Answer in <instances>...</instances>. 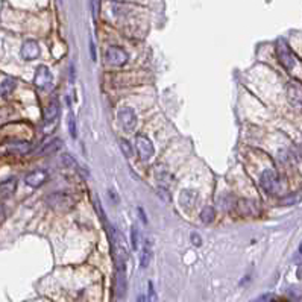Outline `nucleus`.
Listing matches in <instances>:
<instances>
[{"label":"nucleus","instance_id":"nucleus-1","mask_svg":"<svg viewBox=\"0 0 302 302\" xmlns=\"http://www.w3.org/2000/svg\"><path fill=\"white\" fill-rule=\"evenodd\" d=\"M260 185H261L263 190L266 192V193H269V195L277 193L278 188H280L278 173L274 169H266V170L261 173V176H260Z\"/></svg>","mask_w":302,"mask_h":302},{"label":"nucleus","instance_id":"nucleus-2","mask_svg":"<svg viewBox=\"0 0 302 302\" xmlns=\"http://www.w3.org/2000/svg\"><path fill=\"white\" fill-rule=\"evenodd\" d=\"M277 56H278V61L281 62V65L287 70H292L296 64L295 56H293L289 44L284 40H278V43H277Z\"/></svg>","mask_w":302,"mask_h":302},{"label":"nucleus","instance_id":"nucleus-3","mask_svg":"<svg viewBox=\"0 0 302 302\" xmlns=\"http://www.w3.org/2000/svg\"><path fill=\"white\" fill-rule=\"evenodd\" d=\"M119 122L126 132H134L138 125V117L132 108H122L119 111Z\"/></svg>","mask_w":302,"mask_h":302},{"label":"nucleus","instance_id":"nucleus-4","mask_svg":"<svg viewBox=\"0 0 302 302\" xmlns=\"http://www.w3.org/2000/svg\"><path fill=\"white\" fill-rule=\"evenodd\" d=\"M53 82V76H52V71L46 67V65H40L35 71V76H33V84L35 87H38L41 90L50 88Z\"/></svg>","mask_w":302,"mask_h":302},{"label":"nucleus","instance_id":"nucleus-5","mask_svg":"<svg viewBox=\"0 0 302 302\" xmlns=\"http://www.w3.org/2000/svg\"><path fill=\"white\" fill-rule=\"evenodd\" d=\"M135 147H137V152L141 161H147L152 158L154 155V144L150 141L146 135H138L137 141H135Z\"/></svg>","mask_w":302,"mask_h":302},{"label":"nucleus","instance_id":"nucleus-6","mask_svg":"<svg viewBox=\"0 0 302 302\" xmlns=\"http://www.w3.org/2000/svg\"><path fill=\"white\" fill-rule=\"evenodd\" d=\"M105 56H106V62H108V64L116 65V67H122V65H125L126 61H128V53H126L122 47H119V46H111V47H108Z\"/></svg>","mask_w":302,"mask_h":302},{"label":"nucleus","instance_id":"nucleus-7","mask_svg":"<svg viewBox=\"0 0 302 302\" xmlns=\"http://www.w3.org/2000/svg\"><path fill=\"white\" fill-rule=\"evenodd\" d=\"M47 205L56 211H67L73 205V201L65 193H53L47 198Z\"/></svg>","mask_w":302,"mask_h":302},{"label":"nucleus","instance_id":"nucleus-8","mask_svg":"<svg viewBox=\"0 0 302 302\" xmlns=\"http://www.w3.org/2000/svg\"><path fill=\"white\" fill-rule=\"evenodd\" d=\"M287 97L293 106L302 109V84L292 81L287 84Z\"/></svg>","mask_w":302,"mask_h":302},{"label":"nucleus","instance_id":"nucleus-9","mask_svg":"<svg viewBox=\"0 0 302 302\" xmlns=\"http://www.w3.org/2000/svg\"><path fill=\"white\" fill-rule=\"evenodd\" d=\"M198 192L196 190H190V188H187V190H182L181 195H179V204L182 208L185 210H192L196 207L198 204Z\"/></svg>","mask_w":302,"mask_h":302},{"label":"nucleus","instance_id":"nucleus-10","mask_svg":"<svg viewBox=\"0 0 302 302\" xmlns=\"http://www.w3.org/2000/svg\"><path fill=\"white\" fill-rule=\"evenodd\" d=\"M21 56L26 61H32L35 58H38L40 56V46L36 44L33 40L24 41L23 46H21Z\"/></svg>","mask_w":302,"mask_h":302},{"label":"nucleus","instance_id":"nucleus-11","mask_svg":"<svg viewBox=\"0 0 302 302\" xmlns=\"http://www.w3.org/2000/svg\"><path fill=\"white\" fill-rule=\"evenodd\" d=\"M116 293L120 298H125L126 295V266L116 268Z\"/></svg>","mask_w":302,"mask_h":302},{"label":"nucleus","instance_id":"nucleus-12","mask_svg":"<svg viewBox=\"0 0 302 302\" xmlns=\"http://www.w3.org/2000/svg\"><path fill=\"white\" fill-rule=\"evenodd\" d=\"M46 179H47L46 172H43V170H33V172H30V173L26 175L24 182H26L29 187H40Z\"/></svg>","mask_w":302,"mask_h":302},{"label":"nucleus","instance_id":"nucleus-13","mask_svg":"<svg viewBox=\"0 0 302 302\" xmlns=\"http://www.w3.org/2000/svg\"><path fill=\"white\" fill-rule=\"evenodd\" d=\"M15 188H17V179L14 176L5 179L2 182V185H0V195H2V199L5 201V199L11 198L15 192Z\"/></svg>","mask_w":302,"mask_h":302},{"label":"nucleus","instance_id":"nucleus-14","mask_svg":"<svg viewBox=\"0 0 302 302\" xmlns=\"http://www.w3.org/2000/svg\"><path fill=\"white\" fill-rule=\"evenodd\" d=\"M237 208H239V213L243 214V216H254V214L258 213V207H257L252 201H249V199H242V201H239Z\"/></svg>","mask_w":302,"mask_h":302},{"label":"nucleus","instance_id":"nucleus-15","mask_svg":"<svg viewBox=\"0 0 302 302\" xmlns=\"http://www.w3.org/2000/svg\"><path fill=\"white\" fill-rule=\"evenodd\" d=\"M59 116V105H58V102H50V105L46 108V111H44V122L46 123H50V122H53L56 117Z\"/></svg>","mask_w":302,"mask_h":302},{"label":"nucleus","instance_id":"nucleus-16","mask_svg":"<svg viewBox=\"0 0 302 302\" xmlns=\"http://www.w3.org/2000/svg\"><path fill=\"white\" fill-rule=\"evenodd\" d=\"M150 258H152V245L147 240L146 245H144V249L141 252V258H140V268L141 269H146L150 263Z\"/></svg>","mask_w":302,"mask_h":302},{"label":"nucleus","instance_id":"nucleus-17","mask_svg":"<svg viewBox=\"0 0 302 302\" xmlns=\"http://www.w3.org/2000/svg\"><path fill=\"white\" fill-rule=\"evenodd\" d=\"M15 85H17V81L14 79V78H5L3 79V82H2V97H6L8 94H11L12 91H14V88H15Z\"/></svg>","mask_w":302,"mask_h":302},{"label":"nucleus","instance_id":"nucleus-18","mask_svg":"<svg viewBox=\"0 0 302 302\" xmlns=\"http://www.w3.org/2000/svg\"><path fill=\"white\" fill-rule=\"evenodd\" d=\"M62 146V141L61 140H53L52 143H49V144H46L40 152H38V155H47V154H53V152H56V150L59 149Z\"/></svg>","mask_w":302,"mask_h":302},{"label":"nucleus","instance_id":"nucleus-19","mask_svg":"<svg viewBox=\"0 0 302 302\" xmlns=\"http://www.w3.org/2000/svg\"><path fill=\"white\" fill-rule=\"evenodd\" d=\"M216 217V211L211 208V207H205L202 211H201V220L204 223H211Z\"/></svg>","mask_w":302,"mask_h":302},{"label":"nucleus","instance_id":"nucleus-20","mask_svg":"<svg viewBox=\"0 0 302 302\" xmlns=\"http://www.w3.org/2000/svg\"><path fill=\"white\" fill-rule=\"evenodd\" d=\"M68 132H70L71 138H76L78 131H76V120H74L73 112H70V114H68Z\"/></svg>","mask_w":302,"mask_h":302},{"label":"nucleus","instance_id":"nucleus-21","mask_svg":"<svg viewBox=\"0 0 302 302\" xmlns=\"http://www.w3.org/2000/svg\"><path fill=\"white\" fill-rule=\"evenodd\" d=\"M138 236H140L138 228H137V225H134L131 228V242H132V249L134 251L138 249Z\"/></svg>","mask_w":302,"mask_h":302},{"label":"nucleus","instance_id":"nucleus-22","mask_svg":"<svg viewBox=\"0 0 302 302\" xmlns=\"http://www.w3.org/2000/svg\"><path fill=\"white\" fill-rule=\"evenodd\" d=\"M119 143H120V149L123 150V154H125V155H126L128 158H131V157H132V150H131V146H129V143H128L126 140H123V138H122V140H120Z\"/></svg>","mask_w":302,"mask_h":302},{"label":"nucleus","instance_id":"nucleus-23","mask_svg":"<svg viewBox=\"0 0 302 302\" xmlns=\"http://www.w3.org/2000/svg\"><path fill=\"white\" fill-rule=\"evenodd\" d=\"M147 287H149V295H147L149 302H158V296H157V292H155V289H154V284L149 283Z\"/></svg>","mask_w":302,"mask_h":302},{"label":"nucleus","instance_id":"nucleus-24","mask_svg":"<svg viewBox=\"0 0 302 302\" xmlns=\"http://www.w3.org/2000/svg\"><path fill=\"white\" fill-rule=\"evenodd\" d=\"M94 207H96V210H97V213H99V217H100V220L106 225V217H105V214H103V210H102V205H100V201H99V198L96 196L94 198Z\"/></svg>","mask_w":302,"mask_h":302},{"label":"nucleus","instance_id":"nucleus-25","mask_svg":"<svg viewBox=\"0 0 302 302\" xmlns=\"http://www.w3.org/2000/svg\"><path fill=\"white\" fill-rule=\"evenodd\" d=\"M62 161H64V164L65 166H68V167H76L78 164H76V160H74L71 155H68V154H65V155H62Z\"/></svg>","mask_w":302,"mask_h":302},{"label":"nucleus","instance_id":"nucleus-26","mask_svg":"<svg viewBox=\"0 0 302 302\" xmlns=\"http://www.w3.org/2000/svg\"><path fill=\"white\" fill-rule=\"evenodd\" d=\"M99 2H100V0H91V12H93V18H97V15H99Z\"/></svg>","mask_w":302,"mask_h":302},{"label":"nucleus","instance_id":"nucleus-27","mask_svg":"<svg viewBox=\"0 0 302 302\" xmlns=\"http://www.w3.org/2000/svg\"><path fill=\"white\" fill-rule=\"evenodd\" d=\"M90 53H91V59L96 61V49H94V43H93V40L90 41Z\"/></svg>","mask_w":302,"mask_h":302},{"label":"nucleus","instance_id":"nucleus-28","mask_svg":"<svg viewBox=\"0 0 302 302\" xmlns=\"http://www.w3.org/2000/svg\"><path fill=\"white\" fill-rule=\"evenodd\" d=\"M138 214H140V219L143 220V223H147V217H146V213L143 211V208H138Z\"/></svg>","mask_w":302,"mask_h":302},{"label":"nucleus","instance_id":"nucleus-29","mask_svg":"<svg viewBox=\"0 0 302 302\" xmlns=\"http://www.w3.org/2000/svg\"><path fill=\"white\" fill-rule=\"evenodd\" d=\"M192 242H195V245H196V246H201V239H199V236H198L196 233L192 236Z\"/></svg>","mask_w":302,"mask_h":302},{"label":"nucleus","instance_id":"nucleus-30","mask_svg":"<svg viewBox=\"0 0 302 302\" xmlns=\"http://www.w3.org/2000/svg\"><path fill=\"white\" fill-rule=\"evenodd\" d=\"M137 302H146V296H144V295H140L138 299H137Z\"/></svg>","mask_w":302,"mask_h":302},{"label":"nucleus","instance_id":"nucleus-31","mask_svg":"<svg viewBox=\"0 0 302 302\" xmlns=\"http://www.w3.org/2000/svg\"><path fill=\"white\" fill-rule=\"evenodd\" d=\"M299 252L302 254V243H301V248H299Z\"/></svg>","mask_w":302,"mask_h":302}]
</instances>
